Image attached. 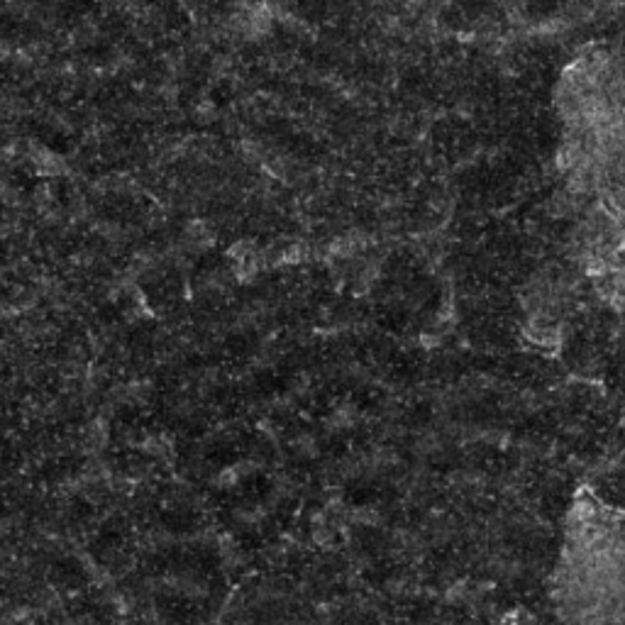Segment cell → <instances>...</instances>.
Returning a JSON list of instances; mask_svg holds the SVG:
<instances>
[{"label": "cell", "instance_id": "cell-2", "mask_svg": "<svg viewBox=\"0 0 625 625\" xmlns=\"http://www.w3.org/2000/svg\"><path fill=\"white\" fill-rule=\"evenodd\" d=\"M49 579L54 581V587L61 591H71V594H84L88 584H91V572L84 562L74 555L57 559L52 569H49Z\"/></svg>", "mask_w": 625, "mask_h": 625}, {"label": "cell", "instance_id": "cell-1", "mask_svg": "<svg viewBox=\"0 0 625 625\" xmlns=\"http://www.w3.org/2000/svg\"><path fill=\"white\" fill-rule=\"evenodd\" d=\"M154 611L169 625H191L199 616V601L179 588H159L154 594Z\"/></svg>", "mask_w": 625, "mask_h": 625}]
</instances>
